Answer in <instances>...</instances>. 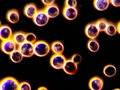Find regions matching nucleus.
<instances>
[{
	"instance_id": "1",
	"label": "nucleus",
	"mask_w": 120,
	"mask_h": 90,
	"mask_svg": "<svg viewBox=\"0 0 120 90\" xmlns=\"http://www.w3.org/2000/svg\"><path fill=\"white\" fill-rule=\"evenodd\" d=\"M34 44V54L39 57L46 56L49 53L51 49L49 45L44 41H36Z\"/></svg>"
},
{
	"instance_id": "2",
	"label": "nucleus",
	"mask_w": 120,
	"mask_h": 90,
	"mask_svg": "<svg viewBox=\"0 0 120 90\" xmlns=\"http://www.w3.org/2000/svg\"><path fill=\"white\" fill-rule=\"evenodd\" d=\"M19 82L14 78L5 77L0 80V90H19Z\"/></svg>"
},
{
	"instance_id": "3",
	"label": "nucleus",
	"mask_w": 120,
	"mask_h": 90,
	"mask_svg": "<svg viewBox=\"0 0 120 90\" xmlns=\"http://www.w3.org/2000/svg\"><path fill=\"white\" fill-rule=\"evenodd\" d=\"M66 60L62 54H54L50 58V64L51 67L55 69H62Z\"/></svg>"
},
{
	"instance_id": "4",
	"label": "nucleus",
	"mask_w": 120,
	"mask_h": 90,
	"mask_svg": "<svg viewBox=\"0 0 120 90\" xmlns=\"http://www.w3.org/2000/svg\"><path fill=\"white\" fill-rule=\"evenodd\" d=\"M49 18L44 9L38 10L32 18L34 23L39 26H43L48 22Z\"/></svg>"
},
{
	"instance_id": "5",
	"label": "nucleus",
	"mask_w": 120,
	"mask_h": 90,
	"mask_svg": "<svg viewBox=\"0 0 120 90\" xmlns=\"http://www.w3.org/2000/svg\"><path fill=\"white\" fill-rule=\"evenodd\" d=\"M34 44L25 41L19 46L18 49L23 57H31L34 54Z\"/></svg>"
},
{
	"instance_id": "6",
	"label": "nucleus",
	"mask_w": 120,
	"mask_h": 90,
	"mask_svg": "<svg viewBox=\"0 0 120 90\" xmlns=\"http://www.w3.org/2000/svg\"><path fill=\"white\" fill-rule=\"evenodd\" d=\"M18 45L12 38L2 41L0 45V48L4 53L9 55L18 49Z\"/></svg>"
},
{
	"instance_id": "7",
	"label": "nucleus",
	"mask_w": 120,
	"mask_h": 90,
	"mask_svg": "<svg viewBox=\"0 0 120 90\" xmlns=\"http://www.w3.org/2000/svg\"><path fill=\"white\" fill-rule=\"evenodd\" d=\"M99 32L94 22L87 24L85 28V34L90 39H95L98 36Z\"/></svg>"
},
{
	"instance_id": "8",
	"label": "nucleus",
	"mask_w": 120,
	"mask_h": 90,
	"mask_svg": "<svg viewBox=\"0 0 120 90\" xmlns=\"http://www.w3.org/2000/svg\"><path fill=\"white\" fill-rule=\"evenodd\" d=\"M88 85L90 90H101L104 85L103 80L99 76H94L90 80Z\"/></svg>"
},
{
	"instance_id": "9",
	"label": "nucleus",
	"mask_w": 120,
	"mask_h": 90,
	"mask_svg": "<svg viewBox=\"0 0 120 90\" xmlns=\"http://www.w3.org/2000/svg\"><path fill=\"white\" fill-rule=\"evenodd\" d=\"M78 68L77 65L73 62L70 59L66 60L62 69L67 74L73 75L76 73Z\"/></svg>"
},
{
	"instance_id": "10",
	"label": "nucleus",
	"mask_w": 120,
	"mask_h": 90,
	"mask_svg": "<svg viewBox=\"0 0 120 90\" xmlns=\"http://www.w3.org/2000/svg\"><path fill=\"white\" fill-rule=\"evenodd\" d=\"M13 34L12 30L8 25H2L0 26V40L2 41L11 38Z\"/></svg>"
},
{
	"instance_id": "11",
	"label": "nucleus",
	"mask_w": 120,
	"mask_h": 90,
	"mask_svg": "<svg viewBox=\"0 0 120 90\" xmlns=\"http://www.w3.org/2000/svg\"><path fill=\"white\" fill-rule=\"evenodd\" d=\"M78 10L76 8H71L64 6L63 11V14L66 19L72 20L77 17Z\"/></svg>"
},
{
	"instance_id": "12",
	"label": "nucleus",
	"mask_w": 120,
	"mask_h": 90,
	"mask_svg": "<svg viewBox=\"0 0 120 90\" xmlns=\"http://www.w3.org/2000/svg\"><path fill=\"white\" fill-rule=\"evenodd\" d=\"M38 10L36 5L31 3L27 4L25 6L23 10V12L26 16L32 19Z\"/></svg>"
},
{
	"instance_id": "13",
	"label": "nucleus",
	"mask_w": 120,
	"mask_h": 90,
	"mask_svg": "<svg viewBox=\"0 0 120 90\" xmlns=\"http://www.w3.org/2000/svg\"><path fill=\"white\" fill-rule=\"evenodd\" d=\"M44 10L49 18L56 17L60 12L59 7L54 3L50 5L46 6Z\"/></svg>"
},
{
	"instance_id": "14",
	"label": "nucleus",
	"mask_w": 120,
	"mask_h": 90,
	"mask_svg": "<svg viewBox=\"0 0 120 90\" xmlns=\"http://www.w3.org/2000/svg\"><path fill=\"white\" fill-rule=\"evenodd\" d=\"M6 18L9 22L13 24L17 23L19 19V14L16 9H13L8 10L6 15Z\"/></svg>"
},
{
	"instance_id": "15",
	"label": "nucleus",
	"mask_w": 120,
	"mask_h": 90,
	"mask_svg": "<svg viewBox=\"0 0 120 90\" xmlns=\"http://www.w3.org/2000/svg\"><path fill=\"white\" fill-rule=\"evenodd\" d=\"M26 33L19 31L13 34L12 39L18 46L26 41Z\"/></svg>"
},
{
	"instance_id": "16",
	"label": "nucleus",
	"mask_w": 120,
	"mask_h": 90,
	"mask_svg": "<svg viewBox=\"0 0 120 90\" xmlns=\"http://www.w3.org/2000/svg\"><path fill=\"white\" fill-rule=\"evenodd\" d=\"M50 49L54 54H62L64 51V46L61 42L59 41H56L52 44Z\"/></svg>"
},
{
	"instance_id": "17",
	"label": "nucleus",
	"mask_w": 120,
	"mask_h": 90,
	"mask_svg": "<svg viewBox=\"0 0 120 90\" xmlns=\"http://www.w3.org/2000/svg\"><path fill=\"white\" fill-rule=\"evenodd\" d=\"M109 3L108 0H94L93 3L94 8L100 11L106 9L108 7Z\"/></svg>"
},
{
	"instance_id": "18",
	"label": "nucleus",
	"mask_w": 120,
	"mask_h": 90,
	"mask_svg": "<svg viewBox=\"0 0 120 90\" xmlns=\"http://www.w3.org/2000/svg\"><path fill=\"white\" fill-rule=\"evenodd\" d=\"M116 72V68L111 64H108L104 67L103 72L104 74L108 77H112L114 75Z\"/></svg>"
},
{
	"instance_id": "19",
	"label": "nucleus",
	"mask_w": 120,
	"mask_h": 90,
	"mask_svg": "<svg viewBox=\"0 0 120 90\" xmlns=\"http://www.w3.org/2000/svg\"><path fill=\"white\" fill-rule=\"evenodd\" d=\"M87 46L89 50L94 52L97 51L99 47L98 42L95 39H89L87 42Z\"/></svg>"
},
{
	"instance_id": "20",
	"label": "nucleus",
	"mask_w": 120,
	"mask_h": 90,
	"mask_svg": "<svg viewBox=\"0 0 120 90\" xmlns=\"http://www.w3.org/2000/svg\"><path fill=\"white\" fill-rule=\"evenodd\" d=\"M9 55L11 60L15 63H18L21 62L23 57L18 49L15 50Z\"/></svg>"
},
{
	"instance_id": "21",
	"label": "nucleus",
	"mask_w": 120,
	"mask_h": 90,
	"mask_svg": "<svg viewBox=\"0 0 120 90\" xmlns=\"http://www.w3.org/2000/svg\"><path fill=\"white\" fill-rule=\"evenodd\" d=\"M94 22L100 32L105 31L109 22L105 19L101 18Z\"/></svg>"
},
{
	"instance_id": "22",
	"label": "nucleus",
	"mask_w": 120,
	"mask_h": 90,
	"mask_svg": "<svg viewBox=\"0 0 120 90\" xmlns=\"http://www.w3.org/2000/svg\"><path fill=\"white\" fill-rule=\"evenodd\" d=\"M104 32L110 36L114 35L117 32L116 25L112 22H109Z\"/></svg>"
},
{
	"instance_id": "23",
	"label": "nucleus",
	"mask_w": 120,
	"mask_h": 90,
	"mask_svg": "<svg viewBox=\"0 0 120 90\" xmlns=\"http://www.w3.org/2000/svg\"><path fill=\"white\" fill-rule=\"evenodd\" d=\"M37 38L34 34L31 33H26V41L34 44L36 41Z\"/></svg>"
},
{
	"instance_id": "24",
	"label": "nucleus",
	"mask_w": 120,
	"mask_h": 90,
	"mask_svg": "<svg viewBox=\"0 0 120 90\" xmlns=\"http://www.w3.org/2000/svg\"><path fill=\"white\" fill-rule=\"evenodd\" d=\"M19 90H31V86L28 82H22L19 83Z\"/></svg>"
},
{
	"instance_id": "25",
	"label": "nucleus",
	"mask_w": 120,
	"mask_h": 90,
	"mask_svg": "<svg viewBox=\"0 0 120 90\" xmlns=\"http://www.w3.org/2000/svg\"><path fill=\"white\" fill-rule=\"evenodd\" d=\"M77 3L75 0H66L64 2V6L71 8H76Z\"/></svg>"
},
{
	"instance_id": "26",
	"label": "nucleus",
	"mask_w": 120,
	"mask_h": 90,
	"mask_svg": "<svg viewBox=\"0 0 120 90\" xmlns=\"http://www.w3.org/2000/svg\"><path fill=\"white\" fill-rule=\"evenodd\" d=\"M70 59L73 62L77 65L81 62L82 58L79 54H75L72 56Z\"/></svg>"
},
{
	"instance_id": "27",
	"label": "nucleus",
	"mask_w": 120,
	"mask_h": 90,
	"mask_svg": "<svg viewBox=\"0 0 120 90\" xmlns=\"http://www.w3.org/2000/svg\"><path fill=\"white\" fill-rule=\"evenodd\" d=\"M109 2L113 6L116 7L120 6V0H110Z\"/></svg>"
},
{
	"instance_id": "28",
	"label": "nucleus",
	"mask_w": 120,
	"mask_h": 90,
	"mask_svg": "<svg viewBox=\"0 0 120 90\" xmlns=\"http://www.w3.org/2000/svg\"><path fill=\"white\" fill-rule=\"evenodd\" d=\"M42 3L46 6H48L54 3L55 0H42Z\"/></svg>"
},
{
	"instance_id": "29",
	"label": "nucleus",
	"mask_w": 120,
	"mask_h": 90,
	"mask_svg": "<svg viewBox=\"0 0 120 90\" xmlns=\"http://www.w3.org/2000/svg\"><path fill=\"white\" fill-rule=\"evenodd\" d=\"M120 22L119 21V22H118L117 25L116 26V29L117 31L118 32V33L120 34Z\"/></svg>"
},
{
	"instance_id": "30",
	"label": "nucleus",
	"mask_w": 120,
	"mask_h": 90,
	"mask_svg": "<svg viewBox=\"0 0 120 90\" xmlns=\"http://www.w3.org/2000/svg\"><path fill=\"white\" fill-rule=\"evenodd\" d=\"M37 90H48L46 87L42 86L39 87Z\"/></svg>"
},
{
	"instance_id": "31",
	"label": "nucleus",
	"mask_w": 120,
	"mask_h": 90,
	"mask_svg": "<svg viewBox=\"0 0 120 90\" xmlns=\"http://www.w3.org/2000/svg\"><path fill=\"white\" fill-rule=\"evenodd\" d=\"M113 90H120V89H119L118 88H116L115 89H114Z\"/></svg>"
},
{
	"instance_id": "32",
	"label": "nucleus",
	"mask_w": 120,
	"mask_h": 90,
	"mask_svg": "<svg viewBox=\"0 0 120 90\" xmlns=\"http://www.w3.org/2000/svg\"><path fill=\"white\" fill-rule=\"evenodd\" d=\"M1 25V22L0 20V26Z\"/></svg>"
},
{
	"instance_id": "33",
	"label": "nucleus",
	"mask_w": 120,
	"mask_h": 90,
	"mask_svg": "<svg viewBox=\"0 0 120 90\" xmlns=\"http://www.w3.org/2000/svg\"></svg>"
}]
</instances>
